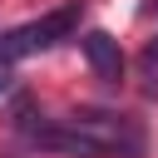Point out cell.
Listing matches in <instances>:
<instances>
[{"label":"cell","mask_w":158,"mask_h":158,"mask_svg":"<svg viewBox=\"0 0 158 158\" xmlns=\"http://www.w3.org/2000/svg\"><path fill=\"white\" fill-rule=\"evenodd\" d=\"M74 128H84L99 148V158H143V128L123 114H109V109H74L69 114Z\"/></svg>","instance_id":"6da1fadb"},{"label":"cell","mask_w":158,"mask_h":158,"mask_svg":"<svg viewBox=\"0 0 158 158\" xmlns=\"http://www.w3.org/2000/svg\"><path fill=\"white\" fill-rule=\"evenodd\" d=\"M79 30V5H59V10H49V15H40V20H30V25H20V30H10V35H0V59H25V54H35V49H49V44H59V40H69Z\"/></svg>","instance_id":"7a4b0ae2"},{"label":"cell","mask_w":158,"mask_h":158,"mask_svg":"<svg viewBox=\"0 0 158 158\" xmlns=\"http://www.w3.org/2000/svg\"><path fill=\"white\" fill-rule=\"evenodd\" d=\"M79 44H84L89 69H94L104 84H118V79H123V49H118V40H114L109 30H89Z\"/></svg>","instance_id":"3957f363"},{"label":"cell","mask_w":158,"mask_h":158,"mask_svg":"<svg viewBox=\"0 0 158 158\" xmlns=\"http://www.w3.org/2000/svg\"><path fill=\"white\" fill-rule=\"evenodd\" d=\"M143 69H158V35L143 44Z\"/></svg>","instance_id":"277c9868"},{"label":"cell","mask_w":158,"mask_h":158,"mask_svg":"<svg viewBox=\"0 0 158 158\" xmlns=\"http://www.w3.org/2000/svg\"><path fill=\"white\" fill-rule=\"evenodd\" d=\"M10 79H15V69H10V59H0V94L10 89Z\"/></svg>","instance_id":"5b68a950"},{"label":"cell","mask_w":158,"mask_h":158,"mask_svg":"<svg viewBox=\"0 0 158 158\" xmlns=\"http://www.w3.org/2000/svg\"><path fill=\"white\" fill-rule=\"evenodd\" d=\"M153 15H158V0H153Z\"/></svg>","instance_id":"8992f818"}]
</instances>
